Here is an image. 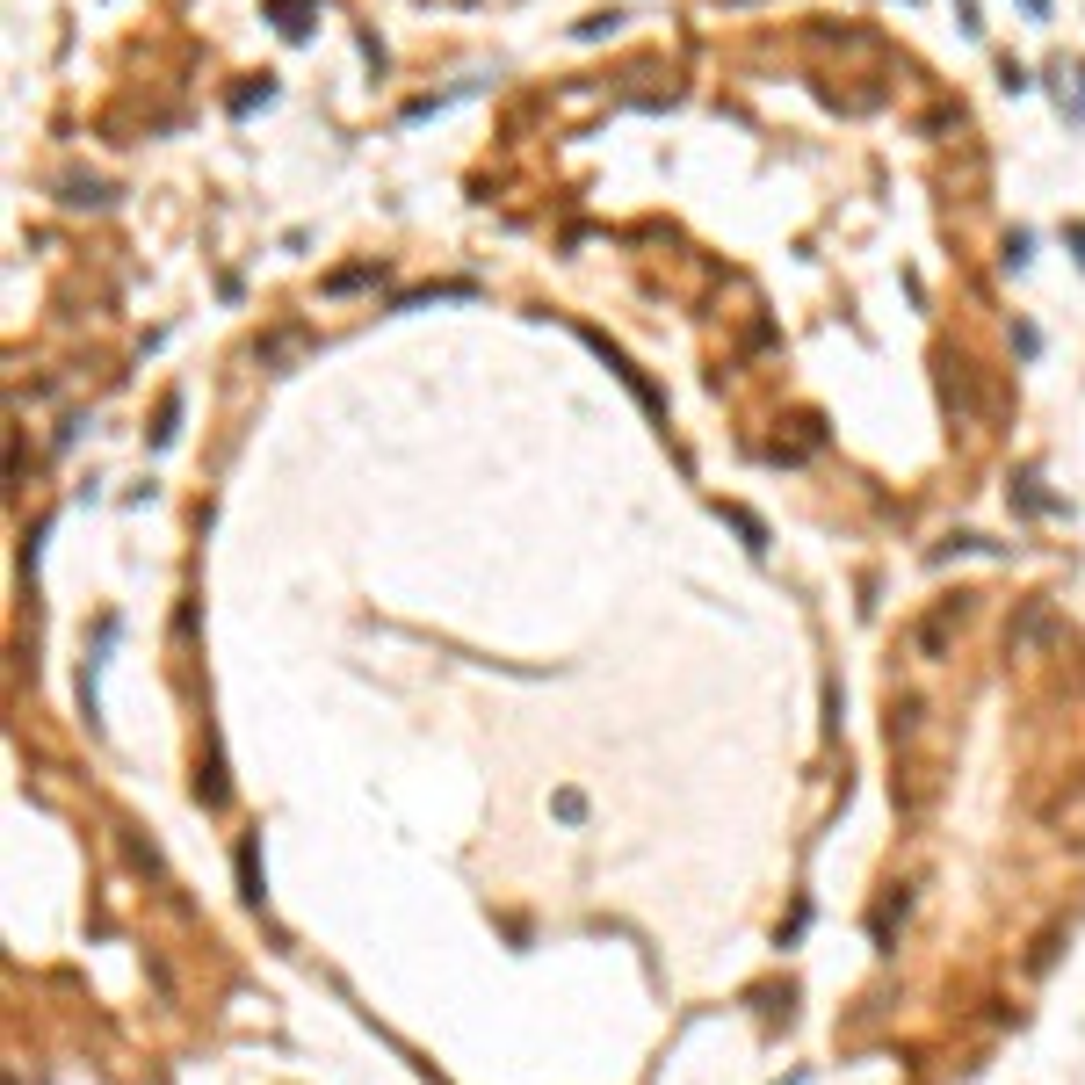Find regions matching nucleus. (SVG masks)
<instances>
[{"label":"nucleus","mask_w":1085,"mask_h":1085,"mask_svg":"<svg viewBox=\"0 0 1085 1085\" xmlns=\"http://www.w3.org/2000/svg\"><path fill=\"white\" fill-rule=\"evenodd\" d=\"M1028 8H1035V15H1042V0H1028Z\"/></svg>","instance_id":"4"},{"label":"nucleus","mask_w":1085,"mask_h":1085,"mask_svg":"<svg viewBox=\"0 0 1085 1085\" xmlns=\"http://www.w3.org/2000/svg\"><path fill=\"white\" fill-rule=\"evenodd\" d=\"M239 897H246V905H261V897H268V890H261V847H254V840L239 847Z\"/></svg>","instance_id":"1"},{"label":"nucleus","mask_w":1085,"mask_h":1085,"mask_svg":"<svg viewBox=\"0 0 1085 1085\" xmlns=\"http://www.w3.org/2000/svg\"><path fill=\"white\" fill-rule=\"evenodd\" d=\"M782 1085H811V1071H796V1078H782Z\"/></svg>","instance_id":"3"},{"label":"nucleus","mask_w":1085,"mask_h":1085,"mask_svg":"<svg viewBox=\"0 0 1085 1085\" xmlns=\"http://www.w3.org/2000/svg\"><path fill=\"white\" fill-rule=\"evenodd\" d=\"M550 811L565 818V825H579V818H586V796H579V789H557V796H550Z\"/></svg>","instance_id":"2"}]
</instances>
